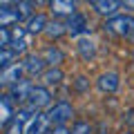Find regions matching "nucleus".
Listing matches in <instances>:
<instances>
[{
	"label": "nucleus",
	"mask_w": 134,
	"mask_h": 134,
	"mask_svg": "<svg viewBox=\"0 0 134 134\" xmlns=\"http://www.w3.org/2000/svg\"><path fill=\"white\" fill-rule=\"evenodd\" d=\"M45 31H47L52 38H60L63 34H67V25L58 23V20H52V23L47 25V29H45Z\"/></svg>",
	"instance_id": "obj_20"
},
{
	"label": "nucleus",
	"mask_w": 134,
	"mask_h": 134,
	"mask_svg": "<svg viewBox=\"0 0 134 134\" xmlns=\"http://www.w3.org/2000/svg\"><path fill=\"white\" fill-rule=\"evenodd\" d=\"M27 45H29V31H27V27H18V25H16V27L11 29V49H14L16 54H20V52L27 49Z\"/></svg>",
	"instance_id": "obj_7"
},
{
	"label": "nucleus",
	"mask_w": 134,
	"mask_h": 134,
	"mask_svg": "<svg viewBox=\"0 0 134 134\" xmlns=\"http://www.w3.org/2000/svg\"><path fill=\"white\" fill-rule=\"evenodd\" d=\"M72 134H92V127H90V123H85V121H78V123L72 127Z\"/></svg>",
	"instance_id": "obj_23"
},
{
	"label": "nucleus",
	"mask_w": 134,
	"mask_h": 134,
	"mask_svg": "<svg viewBox=\"0 0 134 134\" xmlns=\"http://www.w3.org/2000/svg\"><path fill=\"white\" fill-rule=\"evenodd\" d=\"M96 85H98V90L100 92H116L119 90V74H114V72H107V74H100L98 76V81H96Z\"/></svg>",
	"instance_id": "obj_12"
},
{
	"label": "nucleus",
	"mask_w": 134,
	"mask_h": 134,
	"mask_svg": "<svg viewBox=\"0 0 134 134\" xmlns=\"http://www.w3.org/2000/svg\"><path fill=\"white\" fill-rule=\"evenodd\" d=\"M125 134H132V132H125Z\"/></svg>",
	"instance_id": "obj_28"
},
{
	"label": "nucleus",
	"mask_w": 134,
	"mask_h": 134,
	"mask_svg": "<svg viewBox=\"0 0 134 134\" xmlns=\"http://www.w3.org/2000/svg\"><path fill=\"white\" fill-rule=\"evenodd\" d=\"M43 58H45V63H47V65L58 67V65L63 63V58H65V56H63V52L56 47V45H49V47L43 52Z\"/></svg>",
	"instance_id": "obj_16"
},
{
	"label": "nucleus",
	"mask_w": 134,
	"mask_h": 134,
	"mask_svg": "<svg viewBox=\"0 0 134 134\" xmlns=\"http://www.w3.org/2000/svg\"><path fill=\"white\" fill-rule=\"evenodd\" d=\"M74 116V107L67 103V100H60V103H56V105L52 107V110L47 112V121L52 127H58V125H65L67 121Z\"/></svg>",
	"instance_id": "obj_2"
},
{
	"label": "nucleus",
	"mask_w": 134,
	"mask_h": 134,
	"mask_svg": "<svg viewBox=\"0 0 134 134\" xmlns=\"http://www.w3.org/2000/svg\"><path fill=\"white\" fill-rule=\"evenodd\" d=\"M14 5H16V9H18V14L23 16V18H25V16H29V18L36 16V14H34L36 2H25V0H18V2H14Z\"/></svg>",
	"instance_id": "obj_21"
},
{
	"label": "nucleus",
	"mask_w": 134,
	"mask_h": 134,
	"mask_svg": "<svg viewBox=\"0 0 134 134\" xmlns=\"http://www.w3.org/2000/svg\"><path fill=\"white\" fill-rule=\"evenodd\" d=\"M67 34H72V36H81V34H87L90 27H87V18L83 14H74L72 18H67Z\"/></svg>",
	"instance_id": "obj_10"
},
{
	"label": "nucleus",
	"mask_w": 134,
	"mask_h": 134,
	"mask_svg": "<svg viewBox=\"0 0 134 134\" xmlns=\"http://www.w3.org/2000/svg\"><path fill=\"white\" fill-rule=\"evenodd\" d=\"M0 105H2V119H0V123H2V127H7V125L16 119L14 105H11V96L9 94H2V96H0Z\"/></svg>",
	"instance_id": "obj_14"
},
{
	"label": "nucleus",
	"mask_w": 134,
	"mask_h": 134,
	"mask_svg": "<svg viewBox=\"0 0 134 134\" xmlns=\"http://www.w3.org/2000/svg\"><path fill=\"white\" fill-rule=\"evenodd\" d=\"M49 103H52V92H49L45 85H34L31 94H29L27 105H29V107H34V110L38 112L40 107H47Z\"/></svg>",
	"instance_id": "obj_3"
},
{
	"label": "nucleus",
	"mask_w": 134,
	"mask_h": 134,
	"mask_svg": "<svg viewBox=\"0 0 134 134\" xmlns=\"http://www.w3.org/2000/svg\"><path fill=\"white\" fill-rule=\"evenodd\" d=\"M45 58L38 56V54H29L25 58V74L27 76H43L45 74Z\"/></svg>",
	"instance_id": "obj_6"
},
{
	"label": "nucleus",
	"mask_w": 134,
	"mask_h": 134,
	"mask_svg": "<svg viewBox=\"0 0 134 134\" xmlns=\"http://www.w3.org/2000/svg\"><path fill=\"white\" fill-rule=\"evenodd\" d=\"M121 2H116V0H92V9H96V14L100 16H107V18H114V16H119L116 11L121 9Z\"/></svg>",
	"instance_id": "obj_9"
},
{
	"label": "nucleus",
	"mask_w": 134,
	"mask_h": 134,
	"mask_svg": "<svg viewBox=\"0 0 134 134\" xmlns=\"http://www.w3.org/2000/svg\"><path fill=\"white\" fill-rule=\"evenodd\" d=\"M121 5L125 7V9H130V11H134V0H123Z\"/></svg>",
	"instance_id": "obj_25"
},
{
	"label": "nucleus",
	"mask_w": 134,
	"mask_h": 134,
	"mask_svg": "<svg viewBox=\"0 0 134 134\" xmlns=\"http://www.w3.org/2000/svg\"><path fill=\"white\" fill-rule=\"evenodd\" d=\"M132 40H134V34H132Z\"/></svg>",
	"instance_id": "obj_27"
},
{
	"label": "nucleus",
	"mask_w": 134,
	"mask_h": 134,
	"mask_svg": "<svg viewBox=\"0 0 134 134\" xmlns=\"http://www.w3.org/2000/svg\"><path fill=\"white\" fill-rule=\"evenodd\" d=\"M60 81H63V72L58 69V67H52V69H47V72L43 74V83H45V87H47V85H58Z\"/></svg>",
	"instance_id": "obj_18"
},
{
	"label": "nucleus",
	"mask_w": 134,
	"mask_h": 134,
	"mask_svg": "<svg viewBox=\"0 0 134 134\" xmlns=\"http://www.w3.org/2000/svg\"><path fill=\"white\" fill-rule=\"evenodd\" d=\"M14 58H18V54H16L11 47L0 49V67H2V69H7V67L14 65Z\"/></svg>",
	"instance_id": "obj_19"
},
{
	"label": "nucleus",
	"mask_w": 134,
	"mask_h": 134,
	"mask_svg": "<svg viewBox=\"0 0 134 134\" xmlns=\"http://www.w3.org/2000/svg\"><path fill=\"white\" fill-rule=\"evenodd\" d=\"M76 87H78V90H85V87H87V83H85V78H78V83H76Z\"/></svg>",
	"instance_id": "obj_26"
},
{
	"label": "nucleus",
	"mask_w": 134,
	"mask_h": 134,
	"mask_svg": "<svg viewBox=\"0 0 134 134\" xmlns=\"http://www.w3.org/2000/svg\"><path fill=\"white\" fill-rule=\"evenodd\" d=\"M105 34H112V36H127L132 38L134 34V16H114V18H107L105 25H103Z\"/></svg>",
	"instance_id": "obj_1"
},
{
	"label": "nucleus",
	"mask_w": 134,
	"mask_h": 134,
	"mask_svg": "<svg viewBox=\"0 0 134 134\" xmlns=\"http://www.w3.org/2000/svg\"><path fill=\"white\" fill-rule=\"evenodd\" d=\"M47 134H72V130L67 127V125H58V127H49Z\"/></svg>",
	"instance_id": "obj_24"
},
{
	"label": "nucleus",
	"mask_w": 134,
	"mask_h": 134,
	"mask_svg": "<svg viewBox=\"0 0 134 134\" xmlns=\"http://www.w3.org/2000/svg\"><path fill=\"white\" fill-rule=\"evenodd\" d=\"M31 90H34V85L29 81H20V83H16V85L9 90V96H11V98H16V100H25V103H27Z\"/></svg>",
	"instance_id": "obj_13"
},
{
	"label": "nucleus",
	"mask_w": 134,
	"mask_h": 134,
	"mask_svg": "<svg viewBox=\"0 0 134 134\" xmlns=\"http://www.w3.org/2000/svg\"><path fill=\"white\" fill-rule=\"evenodd\" d=\"M23 72H25V63H14L11 67L0 72V83L5 87H14L16 83L23 81Z\"/></svg>",
	"instance_id": "obj_5"
},
{
	"label": "nucleus",
	"mask_w": 134,
	"mask_h": 134,
	"mask_svg": "<svg viewBox=\"0 0 134 134\" xmlns=\"http://www.w3.org/2000/svg\"><path fill=\"white\" fill-rule=\"evenodd\" d=\"M76 49L81 52V56L85 58V60H92V58H94V54H96V47H94V43H92V40H87V38H78V45H76Z\"/></svg>",
	"instance_id": "obj_17"
},
{
	"label": "nucleus",
	"mask_w": 134,
	"mask_h": 134,
	"mask_svg": "<svg viewBox=\"0 0 134 134\" xmlns=\"http://www.w3.org/2000/svg\"><path fill=\"white\" fill-rule=\"evenodd\" d=\"M25 125H27V123H25L23 119H18V116H16V119L5 127V134H25Z\"/></svg>",
	"instance_id": "obj_22"
},
{
	"label": "nucleus",
	"mask_w": 134,
	"mask_h": 134,
	"mask_svg": "<svg viewBox=\"0 0 134 134\" xmlns=\"http://www.w3.org/2000/svg\"><path fill=\"white\" fill-rule=\"evenodd\" d=\"M47 25H49L47 16H45V14H36L34 18H29V23H27V31H29V36L45 31V29H47Z\"/></svg>",
	"instance_id": "obj_15"
},
{
	"label": "nucleus",
	"mask_w": 134,
	"mask_h": 134,
	"mask_svg": "<svg viewBox=\"0 0 134 134\" xmlns=\"http://www.w3.org/2000/svg\"><path fill=\"white\" fill-rule=\"evenodd\" d=\"M52 127L47 121V114H34L31 119H29V123L25 125V134H47Z\"/></svg>",
	"instance_id": "obj_8"
},
{
	"label": "nucleus",
	"mask_w": 134,
	"mask_h": 134,
	"mask_svg": "<svg viewBox=\"0 0 134 134\" xmlns=\"http://www.w3.org/2000/svg\"><path fill=\"white\" fill-rule=\"evenodd\" d=\"M20 18L23 16L18 14L16 5H11V2H0V29H9L11 25L16 27Z\"/></svg>",
	"instance_id": "obj_4"
},
{
	"label": "nucleus",
	"mask_w": 134,
	"mask_h": 134,
	"mask_svg": "<svg viewBox=\"0 0 134 134\" xmlns=\"http://www.w3.org/2000/svg\"><path fill=\"white\" fill-rule=\"evenodd\" d=\"M49 7H52V11L56 16H67V18H72L74 14H78V11H76V2H74V0H52Z\"/></svg>",
	"instance_id": "obj_11"
}]
</instances>
